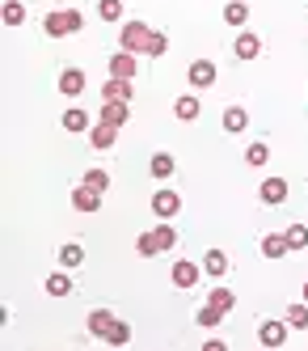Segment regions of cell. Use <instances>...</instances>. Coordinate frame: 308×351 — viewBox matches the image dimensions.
Instances as JSON below:
<instances>
[{"mask_svg": "<svg viewBox=\"0 0 308 351\" xmlns=\"http://www.w3.org/2000/svg\"><path fill=\"white\" fill-rule=\"evenodd\" d=\"M173 245H177V233L169 229V224H157L152 233H140L136 254L140 258H157V254H165V250H173Z\"/></svg>", "mask_w": 308, "mask_h": 351, "instance_id": "cell-1", "label": "cell"}, {"mask_svg": "<svg viewBox=\"0 0 308 351\" xmlns=\"http://www.w3.org/2000/svg\"><path fill=\"white\" fill-rule=\"evenodd\" d=\"M42 30H47V38H64V34H81V30H85V17H81V9H64V13H47V17H42Z\"/></svg>", "mask_w": 308, "mask_h": 351, "instance_id": "cell-2", "label": "cell"}, {"mask_svg": "<svg viewBox=\"0 0 308 351\" xmlns=\"http://www.w3.org/2000/svg\"><path fill=\"white\" fill-rule=\"evenodd\" d=\"M148 43H152V30H148V21L131 17V21L123 26V34H118V51H131V56H140V51H148Z\"/></svg>", "mask_w": 308, "mask_h": 351, "instance_id": "cell-3", "label": "cell"}, {"mask_svg": "<svg viewBox=\"0 0 308 351\" xmlns=\"http://www.w3.org/2000/svg\"><path fill=\"white\" fill-rule=\"evenodd\" d=\"M203 275H207V271H203L198 263H190V258H182V263H173V271H169V280H173V288H182V292H190L198 280H203Z\"/></svg>", "mask_w": 308, "mask_h": 351, "instance_id": "cell-4", "label": "cell"}, {"mask_svg": "<svg viewBox=\"0 0 308 351\" xmlns=\"http://www.w3.org/2000/svg\"><path fill=\"white\" fill-rule=\"evenodd\" d=\"M287 178H274V173H270V178H262V186H258V199H262V208H279V204H283V199H287Z\"/></svg>", "mask_w": 308, "mask_h": 351, "instance_id": "cell-5", "label": "cell"}, {"mask_svg": "<svg viewBox=\"0 0 308 351\" xmlns=\"http://www.w3.org/2000/svg\"><path fill=\"white\" fill-rule=\"evenodd\" d=\"M216 64L211 60H190V68H186V81L194 85V89H207V85H216Z\"/></svg>", "mask_w": 308, "mask_h": 351, "instance_id": "cell-6", "label": "cell"}, {"mask_svg": "<svg viewBox=\"0 0 308 351\" xmlns=\"http://www.w3.org/2000/svg\"><path fill=\"white\" fill-rule=\"evenodd\" d=\"M233 56H237V60H258V56H262V34L241 30V34L233 38Z\"/></svg>", "mask_w": 308, "mask_h": 351, "instance_id": "cell-7", "label": "cell"}, {"mask_svg": "<svg viewBox=\"0 0 308 351\" xmlns=\"http://www.w3.org/2000/svg\"><path fill=\"white\" fill-rule=\"evenodd\" d=\"M152 212H157L161 220H173L177 212H182V195L177 191H157L152 195Z\"/></svg>", "mask_w": 308, "mask_h": 351, "instance_id": "cell-8", "label": "cell"}, {"mask_svg": "<svg viewBox=\"0 0 308 351\" xmlns=\"http://www.w3.org/2000/svg\"><path fill=\"white\" fill-rule=\"evenodd\" d=\"M287 330H292L287 317H283V322H262V326H258V343H262V347H283V343H287Z\"/></svg>", "mask_w": 308, "mask_h": 351, "instance_id": "cell-9", "label": "cell"}, {"mask_svg": "<svg viewBox=\"0 0 308 351\" xmlns=\"http://www.w3.org/2000/svg\"><path fill=\"white\" fill-rule=\"evenodd\" d=\"M97 119L110 123V128H127V123H131V102H101Z\"/></svg>", "mask_w": 308, "mask_h": 351, "instance_id": "cell-10", "label": "cell"}, {"mask_svg": "<svg viewBox=\"0 0 308 351\" xmlns=\"http://www.w3.org/2000/svg\"><path fill=\"white\" fill-rule=\"evenodd\" d=\"M131 97H136V85L123 81V77H110L101 85V102H131Z\"/></svg>", "mask_w": 308, "mask_h": 351, "instance_id": "cell-11", "label": "cell"}, {"mask_svg": "<svg viewBox=\"0 0 308 351\" xmlns=\"http://www.w3.org/2000/svg\"><path fill=\"white\" fill-rule=\"evenodd\" d=\"M85 85H89V77H85L81 68H64V72H60V93H64V97H81Z\"/></svg>", "mask_w": 308, "mask_h": 351, "instance_id": "cell-12", "label": "cell"}, {"mask_svg": "<svg viewBox=\"0 0 308 351\" xmlns=\"http://www.w3.org/2000/svg\"><path fill=\"white\" fill-rule=\"evenodd\" d=\"M258 250H262V258H283V254H292V245H287V233H262Z\"/></svg>", "mask_w": 308, "mask_h": 351, "instance_id": "cell-13", "label": "cell"}, {"mask_svg": "<svg viewBox=\"0 0 308 351\" xmlns=\"http://www.w3.org/2000/svg\"><path fill=\"white\" fill-rule=\"evenodd\" d=\"M72 208H76V212H97V208H101V191H89V186L76 182V186H72Z\"/></svg>", "mask_w": 308, "mask_h": 351, "instance_id": "cell-14", "label": "cell"}, {"mask_svg": "<svg viewBox=\"0 0 308 351\" xmlns=\"http://www.w3.org/2000/svg\"><path fill=\"white\" fill-rule=\"evenodd\" d=\"M173 114L182 119V123H194V119L203 114V102H198V93H182V97L173 102Z\"/></svg>", "mask_w": 308, "mask_h": 351, "instance_id": "cell-15", "label": "cell"}, {"mask_svg": "<svg viewBox=\"0 0 308 351\" xmlns=\"http://www.w3.org/2000/svg\"><path fill=\"white\" fill-rule=\"evenodd\" d=\"M136 72H140V68H136V56H131V51H114V56H110V77L131 81Z\"/></svg>", "mask_w": 308, "mask_h": 351, "instance_id": "cell-16", "label": "cell"}, {"mask_svg": "<svg viewBox=\"0 0 308 351\" xmlns=\"http://www.w3.org/2000/svg\"><path fill=\"white\" fill-rule=\"evenodd\" d=\"M114 322H118V317H114L110 309H93V313H89V335L106 343V335H110V326H114Z\"/></svg>", "mask_w": 308, "mask_h": 351, "instance_id": "cell-17", "label": "cell"}, {"mask_svg": "<svg viewBox=\"0 0 308 351\" xmlns=\"http://www.w3.org/2000/svg\"><path fill=\"white\" fill-rule=\"evenodd\" d=\"M114 140H118V128H110V123L97 119V128H89V144L101 148V153H106V148H114Z\"/></svg>", "mask_w": 308, "mask_h": 351, "instance_id": "cell-18", "label": "cell"}, {"mask_svg": "<svg viewBox=\"0 0 308 351\" xmlns=\"http://www.w3.org/2000/svg\"><path fill=\"white\" fill-rule=\"evenodd\" d=\"M224 132H233V136H241L245 128H249V114H245V106H224Z\"/></svg>", "mask_w": 308, "mask_h": 351, "instance_id": "cell-19", "label": "cell"}, {"mask_svg": "<svg viewBox=\"0 0 308 351\" xmlns=\"http://www.w3.org/2000/svg\"><path fill=\"white\" fill-rule=\"evenodd\" d=\"M173 169H177V161H173V153H157V157H152V161H148V173H152V178H157V182H165V178H173Z\"/></svg>", "mask_w": 308, "mask_h": 351, "instance_id": "cell-20", "label": "cell"}, {"mask_svg": "<svg viewBox=\"0 0 308 351\" xmlns=\"http://www.w3.org/2000/svg\"><path fill=\"white\" fill-rule=\"evenodd\" d=\"M64 132H89V110L85 106H68L64 110Z\"/></svg>", "mask_w": 308, "mask_h": 351, "instance_id": "cell-21", "label": "cell"}, {"mask_svg": "<svg viewBox=\"0 0 308 351\" xmlns=\"http://www.w3.org/2000/svg\"><path fill=\"white\" fill-rule=\"evenodd\" d=\"M81 263H85V245L64 241V245H60V267H68V271H72V267H81Z\"/></svg>", "mask_w": 308, "mask_h": 351, "instance_id": "cell-22", "label": "cell"}, {"mask_svg": "<svg viewBox=\"0 0 308 351\" xmlns=\"http://www.w3.org/2000/svg\"><path fill=\"white\" fill-rule=\"evenodd\" d=\"M224 21H228V26H245V21H249V5H245V0H228V5H224Z\"/></svg>", "mask_w": 308, "mask_h": 351, "instance_id": "cell-23", "label": "cell"}, {"mask_svg": "<svg viewBox=\"0 0 308 351\" xmlns=\"http://www.w3.org/2000/svg\"><path fill=\"white\" fill-rule=\"evenodd\" d=\"M245 161H249L253 169H262V165L270 161V144H266V140H253V144L245 148Z\"/></svg>", "mask_w": 308, "mask_h": 351, "instance_id": "cell-24", "label": "cell"}, {"mask_svg": "<svg viewBox=\"0 0 308 351\" xmlns=\"http://www.w3.org/2000/svg\"><path fill=\"white\" fill-rule=\"evenodd\" d=\"M224 317H228V309H220V305H211V300H207V305H203V309L194 313V322H198V326H207V330H211V326H220Z\"/></svg>", "mask_w": 308, "mask_h": 351, "instance_id": "cell-25", "label": "cell"}, {"mask_svg": "<svg viewBox=\"0 0 308 351\" xmlns=\"http://www.w3.org/2000/svg\"><path fill=\"white\" fill-rule=\"evenodd\" d=\"M203 271L216 275V280H220V275H228V258H224V250H207V258H203Z\"/></svg>", "mask_w": 308, "mask_h": 351, "instance_id": "cell-26", "label": "cell"}, {"mask_svg": "<svg viewBox=\"0 0 308 351\" xmlns=\"http://www.w3.org/2000/svg\"><path fill=\"white\" fill-rule=\"evenodd\" d=\"M47 296H72V275H47Z\"/></svg>", "mask_w": 308, "mask_h": 351, "instance_id": "cell-27", "label": "cell"}, {"mask_svg": "<svg viewBox=\"0 0 308 351\" xmlns=\"http://www.w3.org/2000/svg\"><path fill=\"white\" fill-rule=\"evenodd\" d=\"M81 186H89V191H101V195H106V191H110V173H106V169H89L85 178H81Z\"/></svg>", "mask_w": 308, "mask_h": 351, "instance_id": "cell-28", "label": "cell"}, {"mask_svg": "<svg viewBox=\"0 0 308 351\" xmlns=\"http://www.w3.org/2000/svg\"><path fill=\"white\" fill-rule=\"evenodd\" d=\"M283 233H287V245H292V250H308V224L296 220V224H287Z\"/></svg>", "mask_w": 308, "mask_h": 351, "instance_id": "cell-29", "label": "cell"}, {"mask_svg": "<svg viewBox=\"0 0 308 351\" xmlns=\"http://www.w3.org/2000/svg\"><path fill=\"white\" fill-rule=\"evenodd\" d=\"M5 26H25V0H5Z\"/></svg>", "mask_w": 308, "mask_h": 351, "instance_id": "cell-30", "label": "cell"}, {"mask_svg": "<svg viewBox=\"0 0 308 351\" xmlns=\"http://www.w3.org/2000/svg\"><path fill=\"white\" fill-rule=\"evenodd\" d=\"M127 343H131V326H127V322H114L110 335H106V347H127Z\"/></svg>", "mask_w": 308, "mask_h": 351, "instance_id": "cell-31", "label": "cell"}, {"mask_svg": "<svg viewBox=\"0 0 308 351\" xmlns=\"http://www.w3.org/2000/svg\"><path fill=\"white\" fill-rule=\"evenodd\" d=\"M207 300H211V305H220V309H228V313L237 309V292H233V288H211Z\"/></svg>", "mask_w": 308, "mask_h": 351, "instance_id": "cell-32", "label": "cell"}, {"mask_svg": "<svg viewBox=\"0 0 308 351\" xmlns=\"http://www.w3.org/2000/svg\"><path fill=\"white\" fill-rule=\"evenodd\" d=\"M97 17L101 21H123V0H97Z\"/></svg>", "mask_w": 308, "mask_h": 351, "instance_id": "cell-33", "label": "cell"}, {"mask_svg": "<svg viewBox=\"0 0 308 351\" xmlns=\"http://www.w3.org/2000/svg\"><path fill=\"white\" fill-rule=\"evenodd\" d=\"M287 326H292V330H308V300L287 309Z\"/></svg>", "mask_w": 308, "mask_h": 351, "instance_id": "cell-34", "label": "cell"}, {"mask_svg": "<svg viewBox=\"0 0 308 351\" xmlns=\"http://www.w3.org/2000/svg\"><path fill=\"white\" fill-rule=\"evenodd\" d=\"M165 51H169V34H161V30H152V43H148V56H157V60H161Z\"/></svg>", "mask_w": 308, "mask_h": 351, "instance_id": "cell-35", "label": "cell"}, {"mask_svg": "<svg viewBox=\"0 0 308 351\" xmlns=\"http://www.w3.org/2000/svg\"><path fill=\"white\" fill-rule=\"evenodd\" d=\"M224 347H228L224 339H207V343H203V351H224Z\"/></svg>", "mask_w": 308, "mask_h": 351, "instance_id": "cell-36", "label": "cell"}, {"mask_svg": "<svg viewBox=\"0 0 308 351\" xmlns=\"http://www.w3.org/2000/svg\"><path fill=\"white\" fill-rule=\"evenodd\" d=\"M304 300H308V284H304Z\"/></svg>", "mask_w": 308, "mask_h": 351, "instance_id": "cell-37", "label": "cell"}]
</instances>
